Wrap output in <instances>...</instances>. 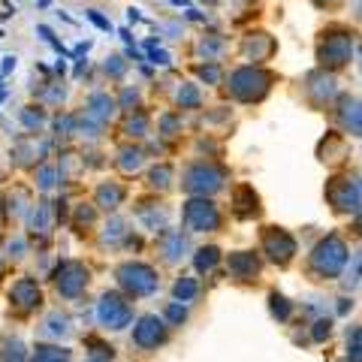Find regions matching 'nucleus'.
I'll return each mask as SVG.
<instances>
[{"instance_id": "obj_1", "label": "nucleus", "mask_w": 362, "mask_h": 362, "mask_svg": "<svg viewBox=\"0 0 362 362\" xmlns=\"http://www.w3.org/2000/svg\"><path fill=\"white\" fill-rule=\"evenodd\" d=\"M347 245L338 233H329L326 239H320L314 245V251L308 254V263H305V269H308V275L314 281H335L338 275L344 272L347 266Z\"/></svg>"}, {"instance_id": "obj_2", "label": "nucleus", "mask_w": 362, "mask_h": 362, "mask_svg": "<svg viewBox=\"0 0 362 362\" xmlns=\"http://www.w3.org/2000/svg\"><path fill=\"white\" fill-rule=\"evenodd\" d=\"M115 284L127 299H148L160 290V275L145 259H124L115 266Z\"/></svg>"}, {"instance_id": "obj_3", "label": "nucleus", "mask_w": 362, "mask_h": 362, "mask_svg": "<svg viewBox=\"0 0 362 362\" xmlns=\"http://www.w3.org/2000/svg\"><path fill=\"white\" fill-rule=\"evenodd\" d=\"M49 284L64 302H76V299H82L88 293V287H90V266L85 263V259L64 257L52 266Z\"/></svg>"}, {"instance_id": "obj_4", "label": "nucleus", "mask_w": 362, "mask_h": 362, "mask_svg": "<svg viewBox=\"0 0 362 362\" xmlns=\"http://www.w3.org/2000/svg\"><path fill=\"white\" fill-rule=\"evenodd\" d=\"M45 308V290L37 275H18L6 287V314L16 320H30Z\"/></svg>"}, {"instance_id": "obj_5", "label": "nucleus", "mask_w": 362, "mask_h": 362, "mask_svg": "<svg viewBox=\"0 0 362 362\" xmlns=\"http://www.w3.org/2000/svg\"><path fill=\"white\" fill-rule=\"evenodd\" d=\"M272 82L275 76L263 66H239L226 76V97H233L235 103H259L269 90H272Z\"/></svg>"}, {"instance_id": "obj_6", "label": "nucleus", "mask_w": 362, "mask_h": 362, "mask_svg": "<svg viewBox=\"0 0 362 362\" xmlns=\"http://www.w3.org/2000/svg\"><path fill=\"white\" fill-rule=\"evenodd\" d=\"M94 320L103 332H124L136 320L133 299H127L121 290L100 293V299L94 302Z\"/></svg>"}, {"instance_id": "obj_7", "label": "nucleus", "mask_w": 362, "mask_h": 362, "mask_svg": "<svg viewBox=\"0 0 362 362\" xmlns=\"http://www.w3.org/2000/svg\"><path fill=\"white\" fill-rule=\"evenodd\" d=\"M226 187V169L211 160H194L181 169V190L187 197H214Z\"/></svg>"}, {"instance_id": "obj_8", "label": "nucleus", "mask_w": 362, "mask_h": 362, "mask_svg": "<svg viewBox=\"0 0 362 362\" xmlns=\"http://www.w3.org/2000/svg\"><path fill=\"white\" fill-rule=\"evenodd\" d=\"M52 157V139L45 133H18L9 148V163L18 173H30L33 166H40L42 160Z\"/></svg>"}, {"instance_id": "obj_9", "label": "nucleus", "mask_w": 362, "mask_h": 362, "mask_svg": "<svg viewBox=\"0 0 362 362\" xmlns=\"http://www.w3.org/2000/svg\"><path fill=\"white\" fill-rule=\"evenodd\" d=\"M354 58V33L344 28H329L323 30L320 42H317V61L323 70H341Z\"/></svg>"}, {"instance_id": "obj_10", "label": "nucleus", "mask_w": 362, "mask_h": 362, "mask_svg": "<svg viewBox=\"0 0 362 362\" xmlns=\"http://www.w3.org/2000/svg\"><path fill=\"white\" fill-rule=\"evenodd\" d=\"M21 230L28 233L30 245H37V247L49 245L54 230H58V211H54V199L52 197H37V199H33V206L28 211L25 223H21Z\"/></svg>"}, {"instance_id": "obj_11", "label": "nucleus", "mask_w": 362, "mask_h": 362, "mask_svg": "<svg viewBox=\"0 0 362 362\" xmlns=\"http://www.w3.org/2000/svg\"><path fill=\"white\" fill-rule=\"evenodd\" d=\"M221 209L214 206L211 197H190L181 206V226L185 233H218L221 230Z\"/></svg>"}, {"instance_id": "obj_12", "label": "nucleus", "mask_w": 362, "mask_h": 362, "mask_svg": "<svg viewBox=\"0 0 362 362\" xmlns=\"http://www.w3.org/2000/svg\"><path fill=\"white\" fill-rule=\"evenodd\" d=\"M326 202L335 214H359L362 211V175H335L326 185Z\"/></svg>"}, {"instance_id": "obj_13", "label": "nucleus", "mask_w": 362, "mask_h": 362, "mask_svg": "<svg viewBox=\"0 0 362 362\" xmlns=\"http://www.w3.org/2000/svg\"><path fill=\"white\" fill-rule=\"evenodd\" d=\"M169 341V326L163 317L157 314H142L133 320V332H130V344L142 354H154Z\"/></svg>"}, {"instance_id": "obj_14", "label": "nucleus", "mask_w": 362, "mask_h": 362, "mask_svg": "<svg viewBox=\"0 0 362 362\" xmlns=\"http://www.w3.org/2000/svg\"><path fill=\"white\" fill-rule=\"evenodd\" d=\"M33 187L30 185H9L0 194V221L4 226H21L33 206Z\"/></svg>"}, {"instance_id": "obj_15", "label": "nucleus", "mask_w": 362, "mask_h": 362, "mask_svg": "<svg viewBox=\"0 0 362 362\" xmlns=\"http://www.w3.org/2000/svg\"><path fill=\"white\" fill-rule=\"evenodd\" d=\"M259 242H263V254L269 257V263H275L281 269L290 266L293 257H296V239H293L284 226H263Z\"/></svg>"}, {"instance_id": "obj_16", "label": "nucleus", "mask_w": 362, "mask_h": 362, "mask_svg": "<svg viewBox=\"0 0 362 362\" xmlns=\"http://www.w3.org/2000/svg\"><path fill=\"white\" fill-rule=\"evenodd\" d=\"M76 335V323L73 317L61 311V308H49L42 311L37 320V341H54V344H66Z\"/></svg>"}, {"instance_id": "obj_17", "label": "nucleus", "mask_w": 362, "mask_h": 362, "mask_svg": "<svg viewBox=\"0 0 362 362\" xmlns=\"http://www.w3.org/2000/svg\"><path fill=\"white\" fill-rule=\"evenodd\" d=\"M187 251H190V239L185 230L166 226V230L157 233V257H160L166 266H178L181 259L187 257Z\"/></svg>"}, {"instance_id": "obj_18", "label": "nucleus", "mask_w": 362, "mask_h": 362, "mask_svg": "<svg viewBox=\"0 0 362 362\" xmlns=\"http://www.w3.org/2000/svg\"><path fill=\"white\" fill-rule=\"evenodd\" d=\"M259 272H263V259L254 251H233L226 257V275L239 284H257Z\"/></svg>"}, {"instance_id": "obj_19", "label": "nucleus", "mask_w": 362, "mask_h": 362, "mask_svg": "<svg viewBox=\"0 0 362 362\" xmlns=\"http://www.w3.org/2000/svg\"><path fill=\"white\" fill-rule=\"evenodd\" d=\"M127 185L118 178H103V181H97V187H94V194H90V202L100 209V211H106V214H115L124 202H127Z\"/></svg>"}, {"instance_id": "obj_20", "label": "nucleus", "mask_w": 362, "mask_h": 362, "mask_svg": "<svg viewBox=\"0 0 362 362\" xmlns=\"http://www.w3.org/2000/svg\"><path fill=\"white\" fill-rule=\"evenodd\" d=\"M30 239H28V233L25 230H18V226H6L4 233H0V254L6 257V263L9 266H18V263H25L28 254H30Z\"/></svg>"}, {"instance_id": "obj_21", "label": "nucleus", "mask_w": 362, "mask_h": 362, "mask_svg": "<svg viewBox=\"0 0 362 362\" xmlns=\"http://www.w3.org/2000/svg\"><path fill=\"white\" fill-rule=\"evenodd\" d=\"M133 214H136V221L142 223V230H151V233L166 230V223H169V209L157 197H151V199H136Z\"/></svg>"}, {"instance_id": "obj_22", "label": "nucleus", "mask_w": 362, "mask_h": 362, "mask_svg": "<svg viewBox=\"0 0 362 362\" xmlns=\"http://www.w3.org/2000/svg\"><path fill=\"white\" fill-rule=\"evenodd\" d=\"M145 160H148V154H145V148L139 142H121L115 148V160H112V163H115V169L124 178H130V175L142 173Z\"/></svg>"}, {"instance_id": "obj_23", "label": "nucleus", "mask_w": 362, "mask_h": 362, "mask_svg": "<svg viewBox=\"0 0 362 362\" xmlns=\"http://www.w3.org/2000/svg\"><path fill=\"white\" fill-rule=\"evenodd\" d=\"M242 58L245 61H251V64H263V61H269L272 54H275V40L269 37L266 30H251V33H245L242 37Z\"/></svg>"}, {"instance_id": "obj_24", "label": "nucleus", "mask_w": 362, "mask_h": 362, "mask_svg": "<svg viewBox=\"0 0 362 362\" xmlns=\"http://www.w3.org/2000/svg\"><path fill=\"white\" fill-rule=\"evenodd\" d=\"M97 223H100V209L94 206V202H85V199H78L70 206V214H66V226L76 233V235H85L88 233H94L97 230Z\"/></svg>"}, {"instance_id": "obj_25", "label": "nucleus", "mask_w": 362, "mask_h": 362, "mask_svg": "<svg viewBox=\"0 0 362 362\" xmlns=\"http://www.w3.org/2000/svg\"><path fill=\"white\" fill-rule=\"evenodd\" d=\"M82 109L88 112L94 121H100V124H109L118 118V103H115V94H109V90H90V94L85 97V103H82Z\"/></svg>"}, {"instance_id": "obj_26", "label": "nucleus", "mask_w": 362, "mask_h": 362, "mask_svg": "<svg viewBox=\"0 0 362 362\" xmlns=\"http://www.w3.org/2000/svg\"><path fill=\"white\" fill-rule=\"evenodd\" d=\"M30 187L37 190L40 197H52L54 190H61V175H58V166H54V157L42 160L40 166L30 169Z\"/></svg>"}, {"instance_id": "obj_27", "label": "nucleus", "mask_w": 362, "mask_h": 362, "mask_svg": "<svg viewBox=\"0 0 362 362\" xmlns=\"http://www.w3.org/2000/svg\"><path fill=\"white\" fill-rule=\"evenodd\" d=\"M335 90H338V82H335V76L329 70L311 73L308 76V85H305V94H308V100H311L314 106H326L335 97Z\"/></svg>"}, {"instance_id": "obj_28", "label": "nucleus", "mask_w": 362, "mask_h": 362, "mask_svg": "<svg viewBox=\"0 0 362 362\" xmlns=\"http://www.w3.org/2000/svg\"><path fill=\"white\" fill-rule=\"evenodd\" d=\"M335 121L344 133L362 136V103L356 97H341L335 106Z\"/></svg>"}, {"instance_id": "obj_29", "label": "nucleus", "mask_w": 362, "mask_h": 362, "mask_svg": "<svg viewBox=\"0 0 362 362\" xmlns=\"http://www.w3.org/2000/svg\"><path fill=\"white\" fill-rule=\"evenodd\" d=\"M54 166H58V175H61V187L64 185H76L78 178L85 175V157L73 151V148H61L58 157H54Z\"/></svg>"}, {"instance_id": "obj_30", "label": "nucleus", "mask_w": 362, "mask_h": 362, "mask_svg": "<svg viewBox=\"0 0 362 362\" xmlns=\"http://www.w3.org/2000/svg\"><path fill=\"white\" fill-rule=\"evenodd\" d=\"M121 136L124 142H142L151 136V115L142 109H133V112H124V121H121Z\"/></svg>"}, {"instance_id": "obj_31", "label": "nucleus", "mask_w": 362, "mask_h": 362, "mask_svg": "<svg viewBox=\"0 0 362 362\" xmlns=\"http://www.w3.org/2000/svg\"><path fill=\"white\" fill-rule=\"evenodd\" d=\"M106 136V124H100L88 115L85 109L73 112V139H82L85 145H97Z\"/></svg>"}, {"instance_id": "obj_32", "label": "nucleus", "mask_w": 362, "mask_h": 362, "mask_svg": "<svg viewBox=\"0 0 362 362\" xmlns=\"http://www.w3.org/2000/svg\"><path fill=\"white\" fill-rule=\"evenodd\" d=\"M130 233H133L130 223L115 211L103 221V226H100V245L103 247H124V242L130 239Z\"/></svg>"}, {"instance_id": "obj_33", "label": "nucleus", "mask_w": 362, "mask_h": 362, "mask_svg": "<svg viewBox=\"0 0 362 362\" xmlns=\"http://www.w3.org/2000/svg\"><path fill=\"white\" fill-rule=\"evenodd\" d=\"M28 362H73V347L54 344V341H37L30 347Z\"/></svg>"}, {"instance_id": "obj_34", "label": "nucleus", "mask_w": 362, "mask_h": 362, "mask_svg": "<svg viewBox=\"0 0 362 362\" xmlns=\"http://www.w3.org/2000/svg\"><path fill=\"white\" fill-rule=\"evenodd\" d=\"M49 118H52V112L40 103H28L18 109V124L25 133H45L49 130Z\"/></svg>"}, {"instance_id": "obj_35", "label": "nucleus", "mask_w": 362, "mask_h": 362, "mask_svg": "<svg viewBox=\"0 0 362 362\" xmlns=\"http://www.w3.org/2000/svg\"><path fill=\"white\" fill-rule=\"evenodd\" d=\"M233 214L235 218H257L259 214V197H257V190L251 185H239L233 190Z\"/></svg>"}, {"instance_id": "obj_36", "label": "nucleus", "mask_w": 362, "mask_h": 362, "mask_svg": "<svg viewBox=\"0 0 362 362\" xmlns=\"http://www.w3.org/2000/svg\"><path fill=\"white\" fill-rule=\"evenodd\" d=\"M173 181H175V169L173 163H154L148 173H145V187L148 194H169L173 190Z\"/></svg>"}, {"instance_id": "obj_37", "label": "nucleus", "mask_w": 362, "mask_h": 362, "mask_svg": "<svg viewBox=\"0 0 362 362\" xmlns=\"http://www.w3.org/2000/svg\"><path fill=\"white\" fill-rule=\"evenodd\" d=\"M28 344L25 338L9 332V329H0V362H28Z\"/></svg>"}, {"instance_id": "obj_38", "label": "nucleus", "mask_w": 362, "mask_h": 362, "mask_svg": "<svg viewBox=\"0 0 362 362\" xmlns=\"http://www.w3.org/2000/svg\"><path fill=\"white\" fill-rule=\"evenodd\" d=\"M33 97H37V103L45 109H61L66 100V85L58 82V78H49V82H42L40 88H33Z\"/></svg>"}, {"instance_id": "obj_39", "label": "nucleus", "mask_w": 362, "mask_h": 362, "mask_svg": "<svg viewBox=\"0 0 362 362\" xmlns=\"http://www.w3.org/2000/svg\"><path fill=\"white\" fill-rule=\"evenodd\" d=\"M199 293H202V284H199L194 275H178V278L173 281V299H175V302L190 305V302L199 299Z\"/></svg>"}, {"instance_id": "obj_40", "label": "nucleus", "mask_w": 362, "mask_h": 362, "mask_svg": "<svg viewBox=\"0 0 362 362\" xmlns=\"http://www.w3.org/2000/svg\"><path fill=\"white\" fill-rule=\"evenodd\" d=\"M221 263V247L218 245H202L194 251V269L199 272V275H209V272H214Z\"/></svg>"}, {"instance_id": "obj_41", "label": "nucleus", "mask_w": 362, "mask_h": 362, "mask_svg": "<svg viewBox=\"0 0 362 362\" xmlns=\"http://www.w3.org/2000/svg\"><path fill=\"white\" fill-rule=\"evenodd\" d=\"M197 52H199L206 61H221L223 52H226V40L221 37V33H206V37L197 42Z\"/></svg>"}, {"instance_id": "obj_42", "label": "nucleus", "mask_w": 362, "mask_h": 362, "mask_svg": "<svg viewBox=\"0 0 362 362\" xmlns=\"http://www.w3.org/2000/svg\"><path fill=\"white\" fill-rule=\"evenodd\" d=\"M175 106L178 109H199L202 106V90L194 82H181L175 90Z\"/></svg>"}, {"instance_id": "obj_43", "label": "nucleus", "mask_w": 362, "mask_h": 362, "mask_svg": "<svg viewBox=\"0 0 362 362\" xmlns=\"http://www.w3.org/2000/svg\"><path fill=\"white\" fill-rule=\"evenodd\" d=\"M115 103H118V112L142 109V90L136 85H121V90L115 94Z\"/></svg>"}, {"instance_id": "obj_44", "label": "nucleus", "mask_w": 362, "mask_h": 362, "mask_svg": "<svg viewBox=\"0 0 362 362\" xmlns=\"http://www.w3.org/2000/svg\"><path fill=\"white\" fill-rule=\"evenodd\" d=\"M359 284H362V247L347 257V266H344V290H356Z\"/></svg>"}, {"instance_id": "obj_45", "label": "nucleus", "mask_w": 362, "mask_h": 362, "mask_svg": "<svg viewBox=\"0 0 362 362\" xmlns=\"http://www.w3.org/2000/svg\"><path fill=\"white\" fill-rule=\"evenodd\" d=\"M163 320H166V326H169V329H173V326H185L187 323V305L185 302H166L163 305Z\"/></svg>"}, {"instance_id": "obj_46", "label": "nucleus", "mask_w": 362, "mask_h": 362, "mask_svg": "<svg viewBox=\"0 0 362 362\" xmlns=\"http://www.w3.org/2000/svg\"><path fill=\"white\" fill-rule=\"evenodd\" d=\"M269 311H272L275 320L287 323L290 317H293V302L287 296H281V293H269Z\"/></svg>"}, {"instance_id": "obj_47", "label": "nucleus", "mask_w": 362, "mask_h": 362, "mask_svg": "<svg viewBox=\"0 0 362 362\" xmlns=\"http://www.w3.org/2000/svg\"><path fill=\"white\" fill-rule=\"evenodd\" d=\"M181 133V115L178 112H163L160 118H157V136H163V139H173V136Z\"/></svg>"}, {"instance_id": "obj_48", "label": "nucleus", "mask_w": 362, "mask_h": 362, "mask_svg": "<svg viewBox=\"0 0 362 362\" xmlns=\"http://www.w3.org/2000/svg\"><path fill=\"white\" fill-rule=\"evenodd\" d=\"M103 76H109L112 82H121V78L127 76V61H124L121 54H109L103 61Z\"/></svg>"}, {"instance_id": "obj_49", "label": "nucleus", "mask_w": 362, "mask_h": 362, "mask_svg": "<svg viewBox=\"0 0 362 362\" xmlns=\"http://www.w3.org/2000/svg\"><path fill=\"white\" fill-rule=\"evenodd\" d=\"M329 335H332V317H317L314 326H311V341L323 344Z\"/></svg>"}, {"instance_id": "obj_50", "label": "nucleus", "mask_w": 362, "mask_h": 362, "mask_svg": "<svg viewBox=\"0 0 362 362\" xmlns=\"http://www.w3.org/2000/svg\"><path fill=\"white\" fill-rule=\"evenodd\" d=\"M194 70H197V76L202 78V82H209V85H218V82H221V66H218V61L197 64Z\"/></svg>"}, {"instance_id": "obj_51", "label": "nucleus", "mask_w": 362, "mask_h": 362, "mask_svg": "<svg viewBox=\"0 0 362 362\" xmlns=\"http://www.w3.org/2000/svg\"><path fill=\"white\" fill-rule=\"evenodd\" d=\"M347 347H362V326H350L347 329Z\"/></svg>"}, {"instance_id": "obj_52", "label": "nucleus", "mask_w": 362, "mask_h": 362, "mask_svg": "<svg viewBox=\"0 0 362 362\" xmlns=\"http://www.w3.org/2000/svg\"><path fill=\"white\" fill-rule=\"evenodd\" d=\"M88 18L94 21V25L100 28V30H112V21L109 18H103V16H97V13H88Z\"/></svg>"}, {"instance_id": "obj_53", "label": "nucleus", "mask_w": 362, "mask_h": 362, "mask_svg": "<svg viewBox=\"0 0 362 362\" xmlns=\"http://www.w3.org/2000/svg\"><path fill=\"white\" fill-rule=\"evenodd\" d=\"M148 58H151V64H160V66H166V64H169V54H166V52H157V49H151Z\"/></svg>"}, {"instance_id": "obj_54", "label": "nucleus", "mask_w": 362, "mask_h": 362, "mask_svg": "<svg viewBox=\"0 0 362 362\" xmlns=\"http://www.w3.org/2000/svg\"><path fill=\"white\" fill-rule=\"evenodd\" d=\"M347 362H362V347H347Z\"/></svg>"}, {"instance_id": "obj_55", "label": "nucleus", "mask_w": 362, "mask_h": 362, "mask_svg": "<svg viewBox=\"0 0 362 362\" xmlns=\"http://www.w3.org/2000/svg\"><path fill=\"white\" fill-rule=\"evenodd\" d=\"M9 269H13V266H9V263H6V257H4V254H0V284H4V281H6V275H9Z\"/></svg>"}, {"instance_id": "obj_56", "label": "nucleus", "mask_w": 362, "mask_h": 362, "mask_svg": "<svg viewBox=\"0 0 362 362\" xmlns=\"http://www.w3.org/2000/svg\"><path fill=\"white\" fill-rule=\"evenodd\" d=\"M347 308H354V302H350V299H338V314H347Z\"/></svg>"}, {"instance_id": "obj_57", "label": "nucleus", "mask_w": 362, "mask_h": 362, "mask_svg": "<svg viewBox=\"0 0 362 362\" xmlns=\"http://www.w3.org/2000/svg\"><path fill=\"white\" fill-rule=\"evenodd\" d=\"M9 70H16V58H13V54L4 58V70H0V73H9Z\"/></svg>"}, {"instance_id": "obj_58", "label": "nucleus", "mask_w": 362, "mask_h": 362, "mask_svg": "<svg viewBox=\"0 0 362 362\" xmlns=\"http://www.w3.org/2000/svg\"><path fill=\"white\" fill-rule=\"evenodd\" d=\"M85 362H109V359H103V356H94V354H88V359Z\"/></svg>"}, {"instance_id": "obj_59", "label": "nucleus", "mask_w": 362, "mask_h": 362, "mask_svg": "<svg viewBox=\"0 0 362 362\" xmlns=\"http://www.w3.org/2000/svg\"><path fill=\"white\" fill-rule=\"evenodd\" d=\"M317 6H326V4H335V0H314Z\"/></svg>"}, {"instance_id": "obj_60", "label": "nucleus", "mask_w": 362, "mask_h": 362, "mask_svg": "<svg viewBox=\"0 0 362 362\" xmlns=\"http://www.w3.org/2000/svg\"><path fill=\"white\" fill-rule=\"evenodd\" d=\"M202 4H218V0H202Z\"/></svg>"}, {"instance_id": "obj_61", "label": "nucleus", "mask_w": 362, "mask_h": 362, "mask_svg": "<svg viewBox=\"0 0 362 362\" xmlns=\"http://www.w3.org/2000/svg\"><path fill=\"white\" fill-rule=\"evenodd\" d=\"M359 58H362V45H359Z\"/></svg>"}, {"instance_id": "obj_62", "label": "nucleus", "mask_w": 362, "mask_h": 362, "mask_svg": "<svg viewBox=\"0 0 362 362\" xmlns=\"http://www.w3.org/2000/svg\"><path fill=\"white\" fill-rule=\"evenodd\" d=\"M0 181H4V175H0Z\"/></svg>"}]
</instances>
